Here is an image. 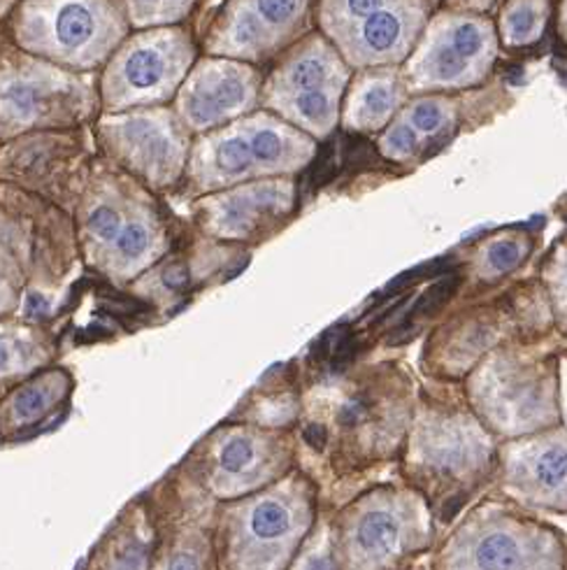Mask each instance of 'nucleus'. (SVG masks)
I'll use <instances>...</instances> for the list:
<instances>
[{
  "mask_svg": "<svg viewBox=\"0 0 567 570\" xmlns=\"http://www.w3.org/2000/svg\"><path fill=\"white\" fill-rule=\"evenodd\" d=\"M417 399L407 382H332L300 401L298 469L319 494L364 491L370 478L398 465Z\"/></svg>",
  "mask_w": 567,
  "mask_h": 570,
  "instance_id": "nucleus-1",
  "label": "nucleus"
},
{
  "mask_svg": "<svg viewBox=\"0 0 567 570\" xmlns=\"http://www.w3.org/2000/svg\"><path fill=\"white\" fill-rule=\"evenodd\" d=\"M498 450L466 399H417L398 475L428 503L440 535L496 487Z\"/></svg>",
  "mask_w": 567,
  "mask_h": 570,
  "instance_id": "nucleus-2",
  "label": "nucleus"
},
{
  "mask_svg": "<svg viewBox=\"0 0 567 570\" xmlns=\"http://www.w3.org/2000/svg\"><path fill=\"white\" fill-rule=\"evenodd\" d=\"M326 520L338 570H411L440 538L428 503L400 480L358 491Z\"/></svg>",
  "mask_w": 567,
  "mask_h": 570,
  "instance_id": "nucleus-3",
  "label": "nucleus"
},
{
  "mask_svg": "<svg viewBox=\"0 0 567 570\" xmlns=\"http://www.w3.org/2000/svg\"><path fill=\"white\" fill-rule=\"evenodd\" d=\"M430 570H567V538L505 497L475 501L442 533Z\"/></svg>",
  "mask_w": 567,
  "mask_h": 570,
  "instance_id": "nucleus-4",
  "label": "nucleus"
},
{
  "mask_svg": "<svg viewBox=\"0 0 567 570\" xmlns=\"http://www.w3.org/2000/svg\"><path fill=\"white\" fill-rule=\"evenodd\" d=\"M462 399L498 443L565 422L558 361L524 347L488 352L466 375Z\"/></svg>",
  "mask_w": 567,
  "mask_h": 570,
  "instance_id": "nucleus-5",
  "label": "nucleus"
},
{
  "mask_svg": "<svg viewBox=\"0 0 567 570\" xmlns=\"http://www.w3.org/2000/svg\"><path fill=\"white\" fill-rule=\"evenodd\" d=\"M321 514L319 487L302 469L256 491L236 512L230 570H289Z\"/></svg>",
  "mask_w": 567,
  "mask_h": 570,
  "instance_id": "nucleus-6",
  "label": "nucleus"
},
{
  "mask_svg": "<svg viewBox=\"0 0 567 570\" xmlns=\"http://www.w3.org/2000/svg\"><path fill=\"white\" fill-rule=\"evenodd\" d=\"M315 154V145L268 115L238 121L205 136L191 154V183L212 191L259 175L294 173Z\"/></svg>",
  "mask_w": 567,
  "mask_h": 570,
  "instance_id": "nucleus-7",
  "label": "nucleus"
},
{
  "mask_svg": "<svg viewBox=\"0 0 567 570\" xmlns=\"http://www.w3.org/2000/svg\"><path fill=\"white\" fill-rule=\"evenodd\" d=\"M19 42L51 61L96 66L121 36L108 0H31L19 12Z\"/></svg>",
  "mask_w": 567,
  "mask_h": 570,
  "instance_id": "nucleus-8",
  "label": "nucleus"
},
{
  "mask_svg": "<svg viewBox=\"0 0 567 570\" xmlns=\"http://www.w3.org/2000/svg\"><path fill=\"white\" fill-rule=\"evenodd\" d=\"M193 61L189 36L175 29L147 31L128 40L112 57L102 77L108 110L153 106L182 85Z\"/></svg>",
  "mask_w": 567,
  "mask_h": 570,
  "instance_id": "nucleus-9",
  "label": "nucleus"
},
{
  "mask_svg": "<svg viewBox=\"0 0 567 570\" xmlns=\"http://www.w3.org/2000/svg\"><path fill=\"white\" fill-rule=\"evenodd\" d=\"M494 489L528 512L567 514V420L500 443Z\"/></svg>",
  "mask_w": 567,
  "mask_h": 570,
  "instance_id": "nucleus-10",
  "label": "nucleus"
},
{
  "mask_svg": "<svg viewBox=\"0 0 567 570\" xmlns=\"http://www.w3.org/2000/svg\"><path fill=\"white\" fill-rule=\"evenodd\" d=\"M100 142L117 164L157 189L177 183L187 166L189 142L185 126L166 110L102 119Z\"/></svg>",
  "mask_w": 567,
  "mask_h": 570,
  "instance_id": "nucleus-11",
  "label": "nucleus"
},
{
  "mask_svg": "<svg viewBox=\"0 0 567 570\" xmlns=\"http://www.w3.org/2000/svg\"><path fill=\"white\" fill-rule=\"evenodd\" d=\"M496 57L491 23L475 17H447L435 23L430 38L411 63L417 87H462L481 80Z\"/></svg>",
  "mask_w": 567,
  "mask_h": 570,
  "instance_id": "nucleus-12",
  "label": "nucleus"
},
{
  "mask_svg": "<svg viewBox=\"0 0 567 570\" xmlns=\"http://www.w3.org/2000/svg\"><path fill=\"white\" fill-rule=\"evenodd\" d=\"M256 94L259 75L251 68L228 59H208L196 66L179 91V121L191 131H208L247 112Z\"/></svg>",
  "mask_w": 567,
  "mask_h": 570,
  "instance_id": "nucleus-13",
  "label": "nucleus"
},
{
  "mask_svg": "<svg viewBox=\"0 0 567 570\" xmlns=\"http://www.w3.org/2000/svg\"><path fill=\"white\" fill-rule=\"evenodd\" d=\"M305 10L307 0H230L210 49L223 57L261 59L298 29Z\"/></svg>",
  "mask_w": 567,
  "mask_h": 570,
  "instance_id": "nucleus-14",
  "label": "nucleus"
},
{
  "mask_svg": "<svg viewBox=\"0 0 567 570\" xmlns=\"http://www.w3.org/2000/svg\"><path fill=\"white\" fill-rule=\"evenodd\" d=\"M294 205V187L287 183H266L238 187L200 203L202 228L212 236L242 240L256 230L289 213Z\"/></svg>",
  "mask_w": 567,
  "mask_h": 570,
  "instance_id": "nucleus-15",
  "label": "nucleus"
},
{
  "mask_svg": "<svg viewBox=\"0 0 567 570\" xmlns=\"http://www.w3.org/2000/svg\"><path fill=\"white\" fill-rule=\"evenodd\" d=\"M421 21L424 10L417 0H389L345 33L347 57L364 66L398 61L415 42Z\"/></svg>",
  "mask_w": 567,
  "mask_h": 570,
  "instance_id": "nucleus-16",
  "label": "nucleus"
},
{
  "mask_svg": "<svg viewBox=\"0 0 567 570\" xmlns=\"http://www.w3.org/2000/svg\"><path fill=\"white\" fill-rule=\"evenodd\" d=\"M347 72L338 55L319 38L302 45L296 55L284 63L268 85V102L294 94L342 89Z\"/></svg>",
  "mask_w": 567,
  "mask_h": 570,
  "instance_id": "nucleus-17",
  "label": "nucleus"
},
{
  "mask_svg": "<svg viewBox=\"0 0 567 570\" xmlns=\"http://www.w3.org/2000/svg\"><path fill=\"white\" fill-rule=\"evenodd\" d=\"M400 100V82L394 72L368 75L349 98L347 126L354 131H377L391 119Z\"/></svg>",
  "mask_w": 567,
  "mask_h": 570,
  "instance_id": "nucleus-18",
  "label": "nucleus"
},
{
  "mask_svg": "<svg viewBox=\"0 0 567 570\" xmlns=\"http://www.w3.org/2000/svg\"><path fill=\"white\" fill-rule=\"evenodd\" d=\"M342 89H321V91H307V94H294L287 98H277L268 102L270 108L289 117L294 124L302 126L305 131L315 136H328L330 128L338 119V106H340Z\"/></svg>",
  "mask_w": 567,
  "mask_h": 570,
  "instance_id": "nucleus-19",
  "label": "nucleus"
},
{
  "mask_svg": "<svg viewBox=\"0 0 567 570\" xmlns=\"http://www.w3.org/2000/svg\"><path fill=\"white\" fill-rule=\"evenodd\" d=\"M54 91V85H49L44 77L42 80L29 82V80H8L0 82V115H3L6 124H26L36 115L47 117L49 96Z\"/></svg>",
  "mask_w": 567,
  "mask_h": 570,
  "instance_id": "nucleus-20",
  "label": "nucleus"
},
{
  "mask_svg": "<svg viewBox=\"0 0 567 570\" xmlns=\"http://www.w3.org/2000/svg\"><path fill=\"white\" fill-rule=\"evenodd\" d=\"M545 0H509L503 12V33L514 47L535 42L545 29Z\"/></svg>",
  "mask_w": 567,
  "mask_h": 570,
  "instance_id": "nucleus-21",
  "label": "nucleus"
},
{
  "mask_svg": "<svg viewBox=\"0 0 567 570\" xmlns=\"http://www.w3.org/2000/svg\"><path fill=\"white\" fill-rule=\"evenodd\" d=\"M126 6L136 26H159L182 19L191 10L193 0H126Z\"/></svg>",
  "mask_w": 567,
  "mask_h": 570,
  "instance_id": "nucleus-22",
  "label": "nucleus"
},
{
  "mask_svg": "<svg viewBox=\"0 0 567 570\" xmlns=\"http://www.w3.org/2000/svg\"><path fill=\"white\" fill-rule=\"evenodd\" d=\"M289 570H338V566H335V557H332L326 514H321L319 524L315 527L312 535L307 538V542L298 552V557Z\"/></svg>",
  "mask_w": 567,
  "mask_h": 570,
  "instance_id": "nucleus-23",
  "label": "nucleus"
},
{
  "mask_svg": "<svg viewBox=\"0 0 567 570\" xmlns=\"http://www.w3.org/2000/svg\"><path fill=\"white\" fill-rule=\"evenodd\" d=\"M451 115H454L451 102L426 98L415 102V106L407 110V124L415 128L421 138H430L445 131L451 121Z\"/></svg>",
  "mask_w": 567,
  "mask_h": 570,
  "instance_id": "nucleus-24",
  "label": "nucleus"
},
{
  "mask_svg": "<svg viewBox=\"0 0 567 570\" xmlns=\"http://www.w3.org/2000/svg\"><path fill=\"white\" fill-rule=\"evenodd\" d=\"M528 254V240L524 238H507L488 245L481 254V271L484 277L505 275L511 268H517Z\"/></svg>",
  "mask_w": 567,
  "mask_h": 570,
  "instance_id": "nucleus-25",
  "label": "nucleus"
},
{
  "mask_svg": "<svg viewBox=\"0 0 567 570\" xmlns=\"http://www.w3.org/2000/svg\"><path fill=\"white\" fill-rule=\"evenodd\" d=\"M389 0H326V21L332 31H342L345 33L356 26L358 21H364L366 17L375 14L379 8H384Z\"/></svg>",
  "mask_w": 567,
  "mask_h": 570,
  "instance_id": "nucleus-26",
  "label": "nucleus"
},
{
  "mask_svg": "<svg viewBox=\"0 0 567 570\" xmlns=\"http://www.w3.org/2000/svg\"><path fill=\"white\" fill-rule=\"evenodd\" d=\"M419 142H421V136L415 131V128H411L407 121H398L396 126L389 128V134L384 136L381 151L389 159L405 161L419 151Z\"/></svg>",
  "mask_w": 567,
  "mask_h": 570,
  "instance_id": "nucleus-27",
  "label": "nucleus"
},
{
  "mask_svg": "<svg viewBox=\"0 0 567 570\" xmlns=\"http://www.w3.org/2000/svg\"><path fill=\"white\" fill-rule=\"evenodd\" d=\"M49 407V392L42 384H31L21 389L14 399V417L23 424L40 420L44 410Z\"/></svg>",
  "mask_w": 567,
  "mask_h": 570,
  "instance_id": "nucleus-28",
  "label": "nucleus"
},
{
  "mask_svg": "<svg viewBox=\"0 0 567 570\" xmlns=\"http://www.w3.org/2000/svg\"><path fill=\"white\" fill-rule=\"evenodd\" d=\"M551 289H554L558 320L567 328V254L560 262V266L556 268V273H551Z\"/></svg>",
  "mask_w": 567,
  "mask_h": 570,
  "instance_id": "nucleus-29",
  "label": "nucleus"
},
{
  "mask_svg": "<svg viewBox=\"0 0 567 570\" xmlns=\"http://www.w3.org/2000/svg\"><path fill=\"white\" fill-rule=\"evenodd\" d=\"M145 561L142 550H128L119 561H117V570H140Z\"/></svg>",
  "mask_w": 567,
  "mask_h": 570,
  "instance_id": "nucleus-30",
  "label": "nucleus"
},
{
  "mask_svg": "<svg viewBox=\"0 0 567 570\" xmlns=\"http://www.w3.org/2000/svg\"><path fill=\"white\" fill-rule=\"evenodd\" d=\"M170 570H202L200 566V559L191 552H185V554H177L170 563Z\"/></svg>",
  "mask_w": 567,
  "mask_h": 570,
  "instance_id": "nucleus-31",
  "label": "nucleus"
},
{
  "mask_svg": "<svg viewBox=\"0 0 567 570\" xmlns=\"http://www.w3.org/2000/svg\"><path fill=\"white\" fill-rule=\"evenodd\" d=\"M10 361H12V350H10L8 341L0 338V368H6Z\"/></svg>",
  "mask_w": 567,
  "mask_h": 570,
  "instance_id": "nucleus-32",
  "label": "nucleus"
},
{
  "mask_svg": "<svg viewBox=\"0 0 567 570\" xmlns=\"http://www.w3.org/2000/svg\"><path fill=\"white\" fill-rule=\"evenodd\" d=\"M8 294H10V287H8V284H6L3 279H0V305H3V301H6Z\"/></svg>",
  "mask_w": 567,
  "mask_h": 570,
  "instance_id": "nucleus-33",
  "label": "nucleus"
},
{
  "mask_svg": "<svg viewBox=\"0 0 567 570\" xmlns=\"http://www.w3.org/2000/svg\"><path fill=\"white\" fill-rule=\"evenodd\" d=\"M411 570H417V568H411Z\"/></svg>",
  "mask_w": 567,
  "mask_h": 570,
  "instance_id": "nucleus-34",
  "label": "nucleus"
}]
</instances>
